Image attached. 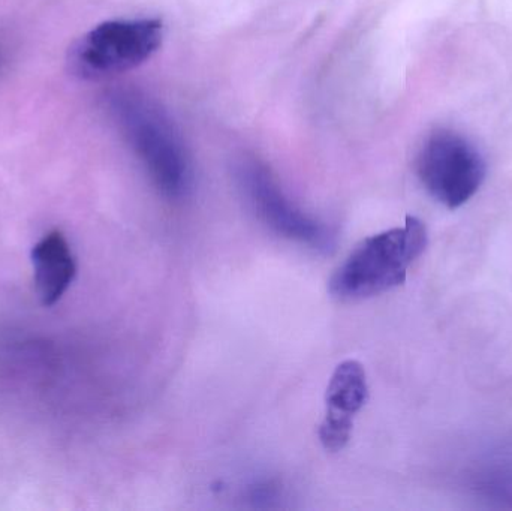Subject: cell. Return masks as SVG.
Wrapping results in <instances>:
<instances>
[{
  "instance_id": "obj_1",
  "label": "cell",
  "mask_w": 512,
  "mask_h": 511,
  "mask_svg": "<svg viewBox=\"0 0 512 511\" xmlns=\"http://www.w3.org/2000/svg\"><path fill=\"white\" fill-rule=\"evenodd\" d=\"M427 243L424 222L408 216L403 227L364 239L337 267L328 291L340 302H357L400 287L409 267L426 251Z\"/></svg>"
},
{
  "instance_id": "obj_2",
  "label": "cell",
  "mask_w": 512,
  "mask_h": 511,
  "mask_svg": "<svg viewBox=\"0 0 512 511\" xmlns=\"http://www.w3.org/2000/svg\"><path fill=\"white\" fill-rule=\"evenodd\" d=\"M111 113L153 185L171 200H182L194 185V171L182 138L153 102L134 92L113 93Z\"/></svg>"
},
{
  "instance_id": "obj_3",
  "label": "cell",
  "mask_w": 512,
  "mask_h": 511,
  "mask_svg": "<svg viewBox=\"0 0 512 511\" xmlns=\"http://www.w3.org/2000/svg\"><path fill=\"white\" fill-rule=\"evenodd\" d=\"M164 39L158 18L111 20L84 33L68 54L72 74L84 80H101L131 71L149 60Z\"/></svg>"
},
{
  "instance_id": "obj_4",
  "label": "cell",
  "mask_w": 512,
  "mask_h": 511,
  "mask_svg": "<svg viewBox=\"0 0 512 511\" xmlns=\"http://www.w3.org/2000/svg\"><path fill=\"white\" fill-rule=\"evenodd\" d=\"M418 177L438 203L465 206L486 179V162L472 144L451 131L433 132L417 162Z\"/></svg>"
},
{
  "instance_id": "obj_5",
  "label": "cell",
  "mask_w": 512,
  "mask_h": 511,
  "mask_svg": "<svg viewBox=\"0 0 512 511\" xmlns=\"http://www.w3.org/2000/svg\"><path fill=\"white\" fill-rule=\"evenodd\" d=\"M237 179L256 216L277 236L316 251L333 249L334 234L330 228L289 200L264 165L243 162Z\"/></svg>"
},
{
  "instance_id": "obj_6",
  "label": "cell",
  "mask_w": 512,
  "mask_h": 511,
  "mask_svg": "<svg viewBox=\"0 0 512 511\" xmlns=\"http://www.w3.org/2000/svg\"><path fill=\"white\" fill-rule=\"evenodd\" d=\"M369 398L366 371L357 360L340 363L331 377L325 396L324 422L319 440L330 452H339L351 440L354 419Z\"/></svg>"
},
{
  "instance_id": "obj_7",
  "label": "cell",
  "mask_w": 512,
  "mask_h": 511,
  "mask_svg": "<svg viewBox=\"0 0 512 511\" xmlns=\"http://www.w3.org/2000/svg\"><path fill=\"white\" fill-rule=\"evenodd\" d=\"M36 293L44 306H53L65 296L77 275V263L62 231L45 234L32 249Z\"/></svg>"
}]
</instances>
